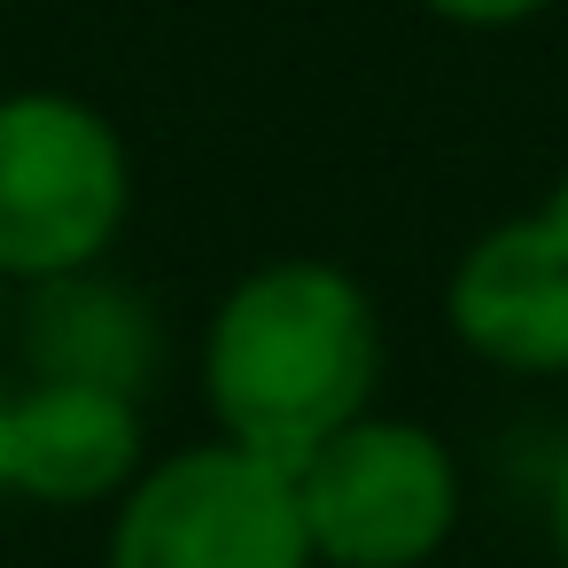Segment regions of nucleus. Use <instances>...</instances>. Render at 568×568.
Wrapping results in <instances>:
<instances>
[{"mask_svg": "<svg viewBox=\"0 0 568 568\" xmlns=\"http://www.w3.org/2000/svg\"><path fill=\"white\" fill-rule=\"evenodd\" d=\"M374 296L327 257H273L242 273L203 327V397L219 436L288 475L335 428L374 413Z\"/></svg>", "mask_w": 568, "mask_h": 568, "instance_id": "obj_1", "label": "nucleus"}, {"mask_svg": "<svg viewBox=\"0 0 568 568\" xmlns=\"http://www.w3.org/2000/svg\"><path fill=\"white\" fill-rule=\"evenodd\" d=\"M133 211L125 133L55 87L0 94V281H55L110 257Z\"/></svg>", "mask_w": 568, "mask_h": 568, "instance_id": "obj_2", "label": "nucleus"}, {"mask_svg": "<svg viewBox=\"0 0 568 568\" xmlns=\"http://www.w3.org/2000/svg\"><path fill=\"white\" fill-rule=\"evenodd\" d=\"M296 514L320 568H420L459 529V467L436 428L358 413L296 467Z\"/></svg>", "mask_w": 568, "mask_h": 568, "instance_id": "obj_3", "label": "nucleus"}, {"mask_svg": "<svg viewBox=\"0 0 568 568\" xmlns=\"http://www.w3.org/2000/svg\"><path fill=\"white\" fill-rule=\"evenodd\" d=\"M102 568H312L296 475L242 444H187L125 483Z\"/></svg>", "mask_w": 568, "mask_h": 568, "instance_id": "obj_4", "label": "nucleus"}, {"mask_svg": "<svg viewBox=\"0 0 568 568\" xmlns=\"http://www.w3.org/2000/svg\"><path fill=\"white\" fill-rule=\"evenodd\" d=\"M444 320L498 374H568V187L467 242L444 281Z\"/></svg>", "mask_w": 568, "mask_h": 568, "instance_id": "obj_5", "label": "nucleus"}, {"mask_svg": "<svg viewBox=\"0 0 568 568\" xmlns=\"http://www.w3.org/2000/svg\"><path fill=\"white\" fill-rule=\"evenodd\" d=\"M141 475V397L94 382H32L9 397V490L40 506H102Z\"/></svg>", "mask_w": 568, "mask_h": 568, "instance_id": "obj_6", "label": "nucleus"}, {"mask_svg": "<svg viewBox=\"0 0 568 568\" xmlns=\"http://www.w3.org/2000/svg\"><path fill=\"white\" fill-rule=\"evenodd\" d=\"M24 366H32V382H94V389L141 397L164 374V327L141 288H118L94 265L55 273V281H32Z\"/></svg>", "mask_w": 568, "mask_h": 568, "instance_id": "obj_7", "label": "nucleus"}, {"mask_svg": "<svg viewBox=\"0 0 568 568\" xmlns=\"http://www.w3.org/2000/svg\"><path fill=\"white\" fill-rule=\"evenodd\" d=\"M420 9L444 17V24H459V32H514V24L545 17L552 0H420Z\"/></svg>", "mask_w": 568, "mask_h": 568, "instance_id": "obj_8", "label": "nucleus"}, {"mask_svg": "<svg viewBox=\"0 0 568 568\" xmlns=\"http://www.w3.org/2000/svg\"><path fill=\"white\" fill-rule=\"evenodd\" d=\"M552 560L568 568V452H560V467H552Z\"/></svg>", "mask_w": 568, "mask_h": 568, "instance_id": "obj_9", "label": "nucleus"}, {"mask_svg": "<svg viewBox=\"0 0 568 568\" xmlns=\"http://www.w3.org/2000/svg\"><path fill=\"white\" fill-rule=\"evenodd\" d=\"M9 397L17 389H0V498H9Z\"/></svg>", "mask_w": 568, "mask_h": 568, "instance_id": "obj_10", "label": "nucleus"}, {"mask_svg": "<svg viewBox=\"0 0 568 568\" xmlns=\"http://www.w3.org/2000/svg\"><path fill=\"white\" fill-rule=\"evenodd\" d=\"M0 320H9V281H0Z\"/></svg>", "mask_w": 568, "mask_h": 568, "instance_id": "obj_11", "label": "nucleus"}]
</instances>
